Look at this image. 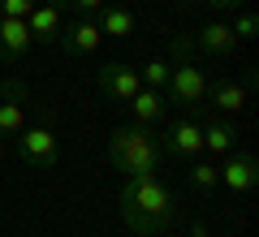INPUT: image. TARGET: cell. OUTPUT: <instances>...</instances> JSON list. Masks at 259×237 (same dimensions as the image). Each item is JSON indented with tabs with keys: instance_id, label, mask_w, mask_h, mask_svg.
<instances>
[{
	"instance_id": "cell-12",
	"label": "cell",
	"mask_w": 259,
	"mask_h": 237,
	"mask_svg": "<svg viewBox=\"0 0 259 237\" xmlns=\"http://www.w3.org/2000/svg\"><path fill=\"white\" fill-rule=\"evenodd\" d=\"M190 43H194V52L212 56V61H225V56L233 52V43H238V35L229 30V22H203V26L190 35Z\"/></svg>"
},
{
	"instance_id": "cell-16",
	"label": "cell",
	"mask_w": 259,
	"mask_h": 237,
	"mask_svg": "<svg viewBox=\"0 0 259 237\" xmlns=\"http://www.w3.org/2000/svg\"><path fill=\"white\" fill-rule=\"evenodd\" d=\"M233 147H238V134H233V125H229L225 117L203 121V151H212V155H229Z\"/></svg>"
},
{
	"instance_id": "cell-19",
	"label": "cell",
	"mask_w": 259,
	"mask_h": 237,
	"mask_svg": "<svg viewBox=\"0 0 259 237\" xmlns=\"http://www.w3.org/2000/svg\"><path fill=\"white\" fill-rule=\"evenodd\" d=\"M233 35H238V39H255V30H259V18H255V13H250V9H238V18H233Z\"/></svg>"
},
{
	"instance_id": "cell-5",
	"label": "cell",
	"mask_w": 259,
	"mask_h": 237,
	"mask_svg": "<svg viewBox=\"0 0 259 237\" xmlns=\"http://www.w3.org/2000/svg\"><path fill=\"white\" fill-rule=\"evenodd\" d=\"M156 138H160V155L164 160H194V155L203 151V121L199 117H177Z\"/></svg>"
},
{
	"instance_id": "cell-18",
	"label": "cell",
	"mask_w": 259,
	"mask_h": 237,
	"mask_svg": "<svg viewBox=\"0 0 259 237\" xmlns=\"http://www.w3.org/2000/svg\"><path fill=\"white\" fill-rule=\"evenodd\" d=\"M168 69H173V65H168V56H156V61H147V65L139 69V78H143V86H151V91L164 95V86H168Z\"/></svg>"
},
{
	"instance_id": "cell-25",
	"label": "cell",
	"mask_w": 259,
	"mask_h": 237,
	"mask_svg": "<svg viewBox=\"0 0 259 237\" xmlns=\"http://www.w3.org/2000/svg\"><path fill=\"white\" fill-rule=\"evenodd\" d=\"M0 164H5V143H0Z\"/></svg>"
},
{
	"instance_id": "cell-1",
	"label": "cell",
	"mask_w": 259,
	"mask_h": 237,
	"mask_svg": "<svg viewBox=\"0 0 259 237\" xmlns=\"http://www.w3.org/2000/svg\"><path fill=\"white\" fill-rule=\"evenodd\" d=\"M117 203H121V224H125L134 237H160V233L177 220V211H182L177 194L168 190L156 173H134V177H125V181H121Z\"/></svg>"
},
{
	"instance_id": "cell-14",
	"label": "cell",
	"mask_w": 259,
	"mask_h": 237,
	"mask_svg": "<svg viewBox=\"0 0 259 237\" xmlns=\"http://www.w3.org/2000/svg\"><path fill=\"white\" fill-rule=\"evenodd\" d=\"M95 26H100L104 35H112V39H130L139 22H134V13H130L125 5H108V0H104L100 13H95Z\"/></svg>"
},
{
	"instance_id": "cell-7",
	"label": "cell",
	"mask_w": 259,
	"mask_h": 237,
	"mask_svg": "<svg viewBox=\"0 0 259 237\" xmlns=\"http://www.w3.org/2000/svg\"><path fill=\"white\" fill-rule=\"evenodd\" d=\"M259 181V164H255V151H246V147H233L229 155H225V168H221V185L233 194H250Z\"/></svg>"
},
{
	"instance_id": "cell-15",
	"label": "cell",
	"mask_w": 259,
	"mask_h": 237,
	"mask_svg": "<svg viewBox=\"0 0 259 237\" xmlns=\"http://www.w3.org/2000/svg\"><path fill=\"white\" fill-rule=\"evenodd\" d=\"M125 104H130V112H134V121H139V125H156V121L164 117V95L151 91V86H139Z\"/></svg>"
},
{
	"instance_id": "cell-21",
	"label": "cell",
	"mask_w": 259,
	"mask_h": 237,
	"mask_svg": "<svg viewBox=\"0 0 259 237\" xmlns=\"http://www.w3.org/2000/svg\"><path fill=\"white\" fill-rule=\"evenodd\" d=\"M61 5H65V9H74L78 18H95V13H100V5H104V0H61Z\"/></svg>"
},
{
	"instance_id": "cell-17",
	"label": "cell",
	"mask_w": 259,
	"mask_h": 237,
	"mask_svg": "<svg viewBox=\"0 0 259 237\" xmlns=\"http://www.w3.org/2000/svg\"><path fill=\"white\" fill-rule=\"evenodd\" d=\"M186 181L194 185V190H216V185H221V168L216 164H207V160H199V155H194V164L186 168Z\"/></svg>"
},
{
	"instance_id": "cell-13",
	"label": "cell",
	"mask_w": 259,
	"mask_h": 237,
	"mask_svg": "<svg viewBox=\"0 0 259 237\" xmlns=\"http://www.w3.org/2000/svg\"><path fill=\"white\" fill-rule=\"evenodd\" d=\"M246 86L242 82H229V78H216V82H207V95H203V104L216 112V117H229V112H242L246 108Z\"/></svg>"
},
{
	"instance_id": "cell-4",
	"label": "cell",
	"mask_w": 259,
	"mask_h": 237,
	"mask_svg": "<svg viewBox=\"0 0 259 237\" xmlns=\"http://www.w3.org/2000/svg\"><path fill=\"white\" fill-rule=\"evenodd\" d=\"M13 138H18V160L26 168H35V173H52V168L61 164V143H56V134H52L48 121H39V125H22Z\"/></svg>"
},
{
	"instance_id": "cell-3",
	"label": "cell",
	"mask_w": 259,
	"mask_h": 237,
	"mask_svg": "<svg viewBox=\"0 0 259 237\" xmlns=\"http://www.w3.org/2000/svg\"><path fill=\"white\" fill-rule=\"evenodd\" d=\"M168 86H164V95H168V104H177V108H199L203 104V95H207V73L199 69V61H194V43H190V35H177L173 39V56H168Z\"/></svg>"
},
{
	"instance_id": "cell-10",
	"label": "cell",
	"mask_w": 259,
	"mask_h": 237,
	"mask_svg": "<svg viewBox=\"0 0 259 237\" xmlns=\"http://www.w3.org/2000/svg\"><path fill=\"white\" fill-rule=\"evenodd\" d=\"M26 26H30V39L35 43H56V35L65 26V5L61 0H39L35 9L26 13Z\"/></svg>"
},
{
	"instance_id": "cell-2",
	"label": "cell",
	"mask_w": 259,
	"mask_h": 237,
	"mask_svg": "<svg viewBox=\"0 0 259 237\" xmlns=\"http://www.w3.org/2000/svg\"><path fill=\"white\" fill-rule=\"evenodd\" d=\"M108 160L117 173L134 177V173H160L164 155H160V138L151 125H117L108 134Z\"/></svg>"
},
{
	"instance_id": "cell-24",
	"label": "cell",
	"mask_w": 259,
	"mask_h": 237,
	"mask_svg": "<svg viewBox=\"0 0 259 237\" xmlns=\"http://www.w3.org/2000/svg\"><path fill=\"white\" fill-rule=\"evenodd\" d=\"M194 5H203V0H177V9H194Z\"/></svg>"
},
{
	"instance_id": "cell-23",
	"label": "cell",
	"mask_w": 259,
	"mask_h": 237,
	"mask_svg": "<svg viewBox=\"0 0 259 237\" xmlns=\"http://www.w3.org/2000/svg\"><path fill=\"white\" fill-rule=\"evenodd\" d=\"M190 237H212V228H207V220H194V224H190Z\"/></svg>"
},
{
	"instance_id": "cell-9",
	"label": "cell",
	"mask_w": 259,
	"mask_h": 237,
	"mask_svg": "<svg viewBox=\"0 0 259 237\" xmlns=\"http://www.w3.org/2000/svg\"><path fill=\"white\" fill-rule=\"evenodd\" d=\"M56 43H61L65 56H87V52H95V48L104 43V30L95 26V18H78V22H69V26H61Z\"/></svg>"
},
{
	"instance_id": "cell-20",
	"label": "cell",
	"mask_w": 259,
	"mask_h": 237,
	"mask_svg": "<svg viewBox=\"0 0 259 237\" xmlns=\"http://www.w3.org/2000/svg\"><path fill=\"white\" fill-rule=\"evenodd\" d=\"M39 0H0V18H26Z\"/></svg>"
},
{
	"instance_id": "cell-11",
	"label": "cell",
	"mask_w": 259,
	"mask_h": 237,
	"mask_svg": "<svg viewBox=\"0 0 259 237\" xmlns=\"http://www.w3.org/2000/svg\"><path fill=\"white\" fill-rule=\"evenodd\" d=\"M35 48L26 18H0V65H18Z\"/></svg>"
},
{
	"instance_id": "cell-22",
	"label": "cell",
	"mask_w": 259,
	"mask_h": 237,
	"mask_svg": "<svg viewBox=\"0 0 259 237\" xmlns=\"http://www.w3.org/2000/svg\"><path fill=\"white\" fill-rule=\"evenodd\" d=\"M212 13H238V9H246V0H203Z\"/></svg>"
},
{
	"instance_id": "cell-6",
	"label": "cell",
	"mask_w": 259,
	"mask_h": 237,
	"mask_svg": "<svg viewBox=\"0 0 259 237\" xmlns=\"http://www.w3.org/2000/svg\"><path fill=\"white\" fill-rule=\"evenodd\" d=\"M26 100H30L26 78H5L0 82V138H13L26 125Z\"/></svg>"
},
{
	"instance_id": "cell-8",
	"label": "cell",
	"mask_w": 259,
	"mask_h": 237,
	"mask_svg": "<svg viewBox=\"0 0 259 237\" xmlns=\"http://www.w3.org/2000/svg\"><path fill=\"white\" fill-rule=\"evenodd\" d=\"M95 86H100L108 100H130V95L143 86V78H139V69L125 65V61H104L100 69H95Z\"/></svg>"
}]
</instances>
